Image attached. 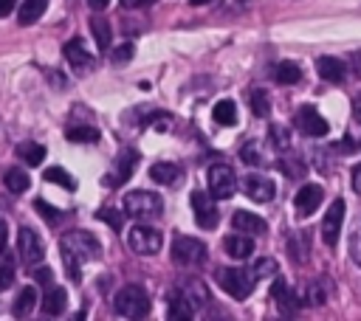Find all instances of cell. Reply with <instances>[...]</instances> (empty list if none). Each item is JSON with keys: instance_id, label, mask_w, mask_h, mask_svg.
<instances>
[{"instance_id": "obj_1", "label": "cell", "mask_w": 361, "mask_h": 321, "mask_svg": "<svg viewBox=\"0 0 361 321\" xmlns=\"http://www.w3.org/2000/svg\"><path fill=\"white\" fill-rule=\"evenodd\" d=\"M59 251H62L65 270H68V276H71L73 282L82 276V262L96 259V256L102 253L96 237L87 234V231H71V234H65L62 242H59Z\"/></svg>"}, {"instance_id": "obj_2", "label": "cell", "mask_w": 361, "mask_h": 321, "mask_svg": "<svg viewBox=\"0 0 361 321\" xmlns=\"http://www.w3.org/2000/svg\"><path fill=\"white\" fill-rule=\"evenodd\" d=\"M113 310L124 318H144L149 313V296L141 284H124L113 296Z\"/></svg>"}, {"instance_id": "obj_3", "label": "cell", "mask_w": 361, "mask_h": 321, "mask_svg": "<svg viewBox=\"0 0 361 321\" xmlns=\"http://www.w3.org/2000/svg\"><path fill=\"white\" fill-rule=\"evenodd\" d=\"M172 262L180 265V268L203 265L206 262V245L200 239H195V237L175 234V239H172Z\"/></svg>"}, {"instance_id": "obj_4", "label": "cell", "mask_w": 361, "mask_h": 321, "mask_svg": "<svg viewBox=\"0 0 361 321\" xmlns=\"http://www.w3.org/2000/svg\"><path fill=\"white\" fill-rule=\"evenodd\" d=\"M124 211L130 217H138V220H152V217H158L164 211V200L158 194H152V191L138 189V191L124 194Z\"/></svg>"}, {"instance_id": "obj_5", "label": "cell", "mask_w": 361, "mask_h": 321, "mask_svg": "<svg viewBox=\"0 0 361 321\" xmlns=\"http://www.w3.org/2000/svg\"><path fill=\"white\" fill-rule=\"evenodd\" d=\"M127 245H130V251H133V253L152 256V253H158V251H161L164 237H161V231H158V228H152V225H133V228H130V234H127Z\"/></svg>"}, {"instance_id": "obj_6", "label": "cell", "mask_w": 361, "mask_h": 321, "mask_svg": "<svg viewBox=\"0 0 361 321\" xmlns=\"http://www.w3.org/2000/svg\"><path fill=\"white\" fill-rule=\"evenodd\" d=\"M214 279H217V284H220L231 298H245V296L251 293V282H254L243 268H217Z\"/></svg>"}, {"instance_id": "obj_7", "label": "cell", "mask_w": 361, "mask_h": 321, "mask_svg": "<svg viewBox=\"0 0 361 321\" xmlns=\"http://www.w3.org/2000/svg\"><path fill=\"white\" fill-rule=\"evenodd\" d=\"M293 124H296V130L302 132V135H307V138H322V135H327V121H324V115L313 107V104H302L296 113H293Z\"/></svg>"}, {"instance_id": "obj_8", "label": "cell", "mask_w": 361, "mask_h": 321, "mask_svg": "<svg viewBox=\"0 0 361 321\" xmlns=\"http://www.w3.org/2000/svg\"><path fill=\"white\" fill-rule=\"evenodd\" d=\"M209 191L214 194V200L234 197V191H237V175H234V169L226 166V163L212 166L209 169Z\"/></svg>"}, {"instance_id": "obj_9", "label": "cell", "mask_w": 361, "mask_h": 321, "mask_svg": "<svg viewBox=\"0 0 361 321\" xmlns=\"http://www.w3.org/2000/svg\"><path fill=\"white\" fill-rule=\"evenodd\" d=\"M192 211H195V222L203 228V231H214L217 222H220V214H217V206H214V194L209 191H192Z\"/></svg>"}, {"instance_id": "obj_10", "label": "cell", "mask_w": 361, "mask_h": 321, "mask_svg": "<svg viewBox=\"0 0 361 321\" xmlns=\"http://www.w3.org/2000/svg\"><path fill=\"white\" fill-rule=\"evenodd\" d=\"M17 251H20V259L25 262V265H39L42 262V256H45V242H42V237L34 231V228H20V234H17Z\"/></svg>"}, {"instance_id": "obj_11", "label": "cell", "mask_w": 361, "mask_h": 321, "mask_svg": "<svg viewBox=\"0 0 361 321\" xmlns=\"http://www.w3.org/2000/svg\"><path fill=\"white\" fill-rule=\"evenodd\" d=\"M344 211H347V206H344V200L338 197V200L330 203V208H327V214H324V220H322V239H324V245H330V248L338 242V231H341V225H344Z\"/></svg>"}, {"instance_id": "obj_12", "label": "cell", "mask_w": 361, "mask_h": 321, "mask_svg": "<svg viewBox=\"0 0 361 321\" xmlns=\"http://www.w3.org/2000/svg\"><path fill=\"white\" fill-rule=\"evenodd\" d=\"M135 163H138V152H135V149H124V152L113 160V169H110V175L104 177V183H107V186H121V183H127V180L133 177V172H135Z\"/></svg>"}, {"instance_id": "obj_13", "label": "cell", "mask_w": 361, "mask_h": 321, "mask_svg": "<svg viewBox=\"0 0 361 321\" xmlns=\"http://www.w3.org/2000/svg\"><path fill=\"white\" fill-rule=\"evenodd\" d=\"M322 200H324V189L316 186V183H305V186L293 194V208H296L299 217H307V214H313V211L322 206Z\"/></svg>"}, {"instance_id": "obj_14", "label": "cell", "mask_w": 361, "mask_h": 321, "mask_svg": "<svg viewBox=\"0 0 361 321\" xmlns=\"http://www.w3.org/2000/svg\"><path fill=\"white\" fill-rule=\"evenodd\" d=\"M243 191H245L254 203H268V200H274L276 186H274L271 177H262V175H245V177H243Z\"/></svg>"}, {"instance_id": "obj_15", "label": "cell", "mask_w": 361, "mask_h": 321, "mask_svg": "<svg viewBox=\"0 0 361 321\" xmlns=\"http://www.w3.org/2000/svg\"><path fill=\"white\" fill-rule=\"evenodd\" d=\"M178 293L189 301V307H192L195 313H197V310H203V307L209 304V290H206V284H203V282H197V279H186V282H180Z\"/></svg>"}, {"instance_id": "obj_16", "label": "cell", "mask_w": 361, "mask_h": 321, "mask_svg": "<svg viewBox=\"0 0 361 321\" xmlns=\"http://www.w3.org/2000/svg\"><path fill=\"white\" fill-rule=\"evenodd\" d=\"M271 296L276 298V304H279L282 315L296 313V310H299V304H302V296H296V293H293L282 279H274V284H271Z\"/></svg>"}, {"instance_id": "obj_17", "label": "cell", "mask_w": 361, "mask_h": 321, "mask_svg": "<svg viewBox=\"0 0 361 321\" xmlns=\"http://www.w3.org/2000/svg\"><path fill=\"white\" fill-rule=\"evenodd\" d=\"M223 248H226V253L231 256V259H248L251 253H254V239H251V234H231V237H226L223 239Z\"/></svg>"}, {"instance_id": "obj_18", "label": "cell", "mask_w": 361, "mask_h": 321, "mask_svg": "<svg viewBox=\"0 0 361 321\" xmlns=\"http://www.w3.org/2000/svg\"><path fill=\"white\" fill-rule=\"evenodd\" d=\"M65 307H68V293H65V287L51 284V287L45 290V296H42V313H45V315H62Z\"/></svg>"}, {"instance_id": "obj_19", "label": "cell", "mask_w": 361, "mask_h": 321, "mask_svg": "<svg viewBox=\"0 0 361 321\" xmlns=\"http://www.w3.org/2000/svg\"><path fill=\"white\" fill-rule=\"evenodd\" d=\"M65 59H68V65L71 68H76V70H87L90 65H93V56L85 51V45H82V39H71V42H65Z\"/></svg>"}, {"instance_id": "obj_20", "label": "cell", "mask_w": 361, "mask_h": 321, "mask_svg": "<svg viewBox=\"0 0 361 321\" xmlns=\"http://www.w3.org/2000/svg\"><path fill=\"white\" fill-rule=\"evenodd\" d=\"M231 225L237 231H243V234H251V237L254 234H265V220L257 217V214H251V211H234Z\"/></svg>"}, {"instance_id": "obj_21", "label": "cell", "mask_w": 361, "mask_h": 321, "mask_svg": "<svg viewBox=\"0 0 361 321\" xmlns=\"http://www.w3.org/2000/svg\"><path fill=\"white\" fill-rule=\"evenodd\" d=\"M316 70H319V76L324 82H333V84H338L344 79V62L333 59V56H319L316 59Z\"/></svg>"}, {"instance_id": "obj_22", "label": "cell", "mask_w": 361, "mask_h": 321, "mask_svg": "<svg viewBox=\"0 0 361 321\" xmlns=\"http://www.w3.org/2000/svg\"><path fill=\"white\" fill-rule=\"evenodd\" d=\"M149 177H152L158 186H172V183L180 177V169H178L175 163H166V160H161V163H152V169H149Z\"/></svg>"}, {"instance_id": "obj_23", "label": "cell", "mask_w": 361, "mask_h": 321, "mask_svg": "<svg viewBox=\"0 0 361 321\" xmlns=\"http://www.w3.org/2000/svg\"><path fill=\"white\" fill-rule=\"evenodd\" d=\"M274 79H276L279 84H296V82L302 79V70H299V65H296V62L282 59V62H276V65H274Z\"/></svg>"}, {"instance_id": "obj_24", "label": "cell", "mask_w": 361, "mask_h": 321, "mask_svg": "<svg viewBox=\"0 0 361 321\" xmlns=\"http://www.w3.org/2000/svg\"><path fill=\"white\" fill-rule=\"evenodd\" d=\"M45 6H48V0H25V3L20 6V14H17L20 25H31V23H37V20L45 14Z\"/></svg>"}, {"instance_id": "obj_25", "label": "cell", "mask_w": 361, "mask_h": 321, "mask_svg": "<svg viewBox=\"0 0 361 321\" xmlns=\"http://www.w3.org/2000/svg\"><path fill=\"white\" fill-rule=\"evenodd\" d=\"M90 34H93V39H96V45L102 48V51H107L110 48V23L104 20V17H99V14H93L90 17Z\"/></svg>"}, {"instance_id": "obj_26", "label": "cell", "mask_w": 361, "mask_h": 321, "mask_svg": "<svg viewBox=\"0 0 361 321\" xmlns=\"http://www.w3.org/2000/svg\"><path fill=\"white\" fill-rule=\"evenodd\" d=\"M3 183H6V189H8L11 194H20V191H25V189L31 186V177H28L23 169L11 166V169H6V175H3Z\"/></svg>"}, {"instance_id": "obj_27", "label": "cell", "mask_w": 361, "mask_h": 321, "mask_svg": "<svg viewBox=\"0 0 361 321\" xmlns=\"http://www.w3.org/2000/svg\"><path fill=\"white\" fill-rule=\"evenodd\" d=\"M212 118L217 121V124H234L237 121V104L231 101V99H220L214 107H212Z\"/></svg>"}, {"instance_id": "obj_28", "label": "cell", "mask_w": 361, "mask_h": 321, "mask_svg": "<svg viewBox=\"0 0 361 321\" xmlns=\"http://www.w3.org/2000/svg\"><path fill=\"white\" fill-rule=\"evenodd\" d=\"M327 282H310L302 293V304H310V307H322L327 301Z\"/></svg>"}, {"instance_id": "obj_29", "label": "cell", "mask_w": 361, "mask_h": 321, "mask_svg": "<svg viewBox=\"0 0 361 321\" xmlns=\"http://www.w3.org/2000/svg\"><path fill=\"white\" fill-rule=\"evenodd\" d=\"M34 304H37V290L28 284V287L20 290V296H17V301H14V315H17V318L31 315V313H34Z\"/></svg>"}, {"instance_id": "obj_30", "label": "cell", "mask_w": 361, "mask_h": 321, "mask_svg": "<svg viewBox=\"0 0 361 321\" xmlns=\"http://www.w3.org/2000/svg\"><path fill=\"white\" fill-rule=\"evenodd\" d=\"M17 155H20L28 166H37V163H42V158H45V146H42V144H34V141H25V144L17 146Z\"/></svg>"}, {"instance_id": "obj_31", "label": "cell", "mask_w": 361, "mask_h": 321, "mask_svg": "<svg viewBox=\"0 0 361 321\" xmlns=\"http://www.w3.org/2000/svg\"><path fill=\"white\" fill-rule=\"evenodd\" d=\"M65 138L68 141H79V144H93V141H99V130L87 127V124H79V127H68Z\"/></svg>"}, {"instance_id": "obj_32", "label": "cell", "mask_w": 361, "mask_h": 321, "mask_svg": "<svg viewBox=\"0 0 361 321\" xmlns=\"http://www.w3.org/2000/svg\"><path fill=\"white\" fill-rule=\"evenodd\" d=\"M248 104H251V113L259 115V118H265V115L271 113V99H268V93L259 90V87L248 93Z\"/></svg>"}, {"instance_id": "obj_33", "label": "cell", "mask_w": 361, "mask_h": 321, "mask_svg": "<svg viewBox=\"0 0 361 321\" xmlns=\"http://www.w3.org/2000/svg\"><path fill=\"white\" fill-rule=\"evenodd\" d=\"M276 270H279V265H276L271 256H262V259L254 262V268H251V279H271V276H276Z\"/></svg>"}, {"instance_id": "obj_34", "label": "cell", "mask_w": 361, "mask_h": 321, "mask_svg": "<svg viewBox=\"0 0 361 321\" xmlns=\"http://www.w3.org/2000/svg\"><path fill=\"white\" fill-rule=\"evenodd\" d=\"M169 318H183V321H189L192 315H195V310L189 307V301L178 293V296H172V301H169V313H166Z\"/></svg>"}, {"instance_id": "obj_35", "label": "cell", "mask_w": 361, "mask_h": 321, "mask_svg": "<svg viewBox=\"0 0 361 321\" xmlns=\"http://www.w3.org/2000/svg\"><path fill=\"white\" fill-rule=\"evenodd\" d=\"M14 273H17V270H14V262H11V256L0 251V293L11 287V282H14Z\"/></svg>"}, {"instance_id": "obj_36", "label": "cell", "mask_w": 361, "mask_h": 321, "mask_svg": "<svg viewBox=\"0 0 361 321\" xmlns=\"http://www.w3.org/2000/svg\"><path fill=\"white\" fill-rule=\"evenodd\" d=\"M45 180H48V183H56V186H62V189H73V186H76L73 177H71L62 166H51V169H45Z\"/></svg>"}, {"instance_id": "obj_37", "label": "cell", "mask_w": 361, "mask_h": 321, "mask_svg": "<svg viewBox=\"0 0 361 321\" xmlns=\"http://www.w3.org/2000/svg\"><path fill=\"white\" fill-rule=\"evenodd\" d=\"M240 158H243V163L259 166V163H262V155H259V146H257V141H248V144H243V146H240Z\"/></svg>"}, {"instance_id": "obj_38", "label": "cell", "mask_w": 361, "mask_h": 321, "mask_svg": "<svg viewBox=\"0 0 361 321\" xmlns=\"http://www.w3.org/2000/svg\"><path fill=\"white\" fill-rule=\"evenodd\" d=\"M34 208L42 214V220L45 222H51V225H56L59 220H62V211L59 208H54L51 203H45V200H34Z\"/></svg>"}, {"instance_id": "obj_39", "label": "cell", "mask_w": 361, "mask_h": 321, "mask_svg": "<svg viewBox=\"0 0 361 321\" xmlns=\"http://www.w3.org/2000/svg\"><path fill=\"white\" fill-rule=\"evenodd\" d=\"M268 138H271V144H274L279 152H285V149H288V130H285L282 124H274V127H271V132H268Z\"/></svg>"}, {"instance_id": "obj_40", "label": "cell", "mask_w": 361, "mask_h": 321, "mask_svg": "<svg viewBox=\"0 0 361 321\" xmlns=\"http://www.w3.org/2000/svg\"><path fill=\"white\" fill-rule=\"evenodd\" d=\"M279 169H282L288 177H302V175H305V163H302L299 158H293V160L282 158V160H279Z\"/></svg>"}, {"instance_id": "obj_41", "label": "cell", "mask_w": 361, "mask_h": 321, "mask_svg": "<svg viewBox=\"0 0 361 321\" xmlns=\"http://www.w3.org/2000/svg\"><path fill=\"white\" fill-rule=\"evenodd\" d=\"M110 59H113V65H127V62L133 59V45H130V42H124V45H118V48H113V54H110Z\"/></svg>"}, {"instance_id": "obj_42", "label": "cell", "mask_w": 361, "mask_h": 321, "mask_svg": "<svg viewBox=\"0 0 361 321\" xmlns=\"http://www.w3.org/2000/svg\"><path fill=\"white\" fill-rule=\"evenodd\" d=\"M305 237H307V234H302V237H299V239H293V242H290V245H288V253H290V256H293V259H296V262H305V259H307V253H305V248H302V245H305V242H307V239H305Z\"/></svg>"}, {"instance_id": "obj_43", "label": "cell", "mask_w": 361, "mask_h": 321, "mask_svg": "<svg viewBox=\"0 0 361 321\" xmlns=\"http://www.w3.org/2000/svg\"><path fill=\"white\" fill-rule=\"evenodd\" d=\"M99 220H104L113 231H121V217H118V211H113V208H102V211H99Z\"/></svg>"}, {"instance_id": "obj_44", "label": "cell", "mask_w": 361, "mask_h": 321, "mask_svg": "<svg viewBox=\"0 0 361 321\" xmlns=\"http://www.w3.org/2000/svg\"><path fill=\"white\" fill-rule=\"evenodd\" d=\"M34 279L42 284H51V268H34Z\"/></svg>"}, {"instance_id": "obj_45", "label": "cell", "mask_w": 361, "mask_h": 321, "mask_svg": "<svg viewBox=\"0 0 361 321\" xmlns=\"http://www.w3.org/2000/svg\"><path fill=\"white\" fill-rule=\"evenodd\" d=\"M353 191L361 194V163H355V169H353Z\"/></svg>"}, {"instance_id": "obj_46", "label": "cell", "mask_w": 361, "mask_h": 321, "mask_svg": "<svg viewBox=\"0 0 361 321\" xmlns=\"http://www.w3.org/2000/svg\"><path fill=\"white\" fill-rule=\"evenodd\" d=\"M353 118H355V124L361 127V93L353 99Z\"/></svg>"}, {"instance_id": "obj_47", "label": "cell", "mask_w": 361, "mask_h": 321, "mask_svg": "<svg viewBox=\"0 0 361 321\" xmlns=\"http://www.w3.org/2000/svg\"><path fill=\"white\" fill-rule=\"evenodd\" d=\"M149 3H155V0H121L124 8H141V6H149Z\"/></svg>"}, {"instance_id": "obj_48", "label": "cell", "mask_w": 361, "mask_h": 321, "mask_svg": "<svg viewBox=\"0 0 361 321\" xmlns=\"http://www.w3.org/2000/svg\"><path fill=\"white\" fill-rule=\"evenodd\" d=\"M353 256H355V262L361 265V231H358L355 239H353Z\"/></svg>"}, {"instance_id": "obj_49", "label": "cell", "mask_w": 361, "mask_h": 321, "mask_svg": "<svg viewBox=\"0 0 361 321\" xmlns=\"http://www.w3.org/2000/svg\"><path fill=\"white\" fill-rule=\"evenodd\" d=\"M14 11V0H0V17H8Z\"/></svg>"}, {"instance_id": "obj_50", "label": "cell", "mask_w": 361, "mask_h": 321, "mask_svg": "<svg viewBox=\"0 0 361 321\" xmlns=\"http://www.w3.org/2000/svg\"><path fill=\"white\" fill-rule=\"evenodd\" d=\"M6 239H8V228H6V220H0V251L6 248Z\"/></svg>"}, {"instance_id": "obj_51", "label": "cell", "mask_w": 361, "mask_h": 321, "mask_svg": "<svg viewBox=\"0 0 361 321\" xmlns=\"http://www.w3.org/2000/svg\"><path fill=\"white\" fill-rule=\"evenodd\" d=\"M107 3H110V0H87V6H90L93 11H102V8H107Z\"/></svg>"}, {"instance_id": "obj_52", "label": "cell", "mask_w": 361, "mask_h": 321, "mask_svg": "<svg viewBox=\"0 0 361 321\" xmlns=\"http://www.w3.org/2000/svg\"><path fill=\"white\" fill-rule=\"evenodd\" d=\"M192 6H206V3H212V0H189Z\"/></svg>"}]
</instances>
